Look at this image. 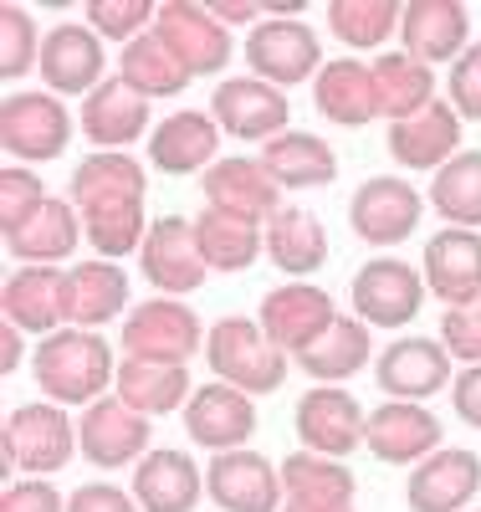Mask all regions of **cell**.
<instances>
[{
  "instance_id": "obj_1",
  "label": "cell",
  "mask_w": 481,
  "mask_h": 512,
  "mask_svg": "<svg viewBox=\"0 0 481 512\" xmlns=\"http://www.w3.org/2000/svg\"><path fill=\"white\" fill-rule=\"evenodd\" d=\"M31 379L52 405H98L108 395V384L118 379V359L108 349V338L93 328H57L36 344L31 354Z\"/></svg>"
},
{
  "instance_id": "obj_2",
  "label": "cell",
  "mask_w": 481,
  "mask_h": 512,
  "mask_svg": "<svg viewBox=\"0 0 481 512\" xmlns=\"http://www.w3.org/2000/svg\"><path fill=\"white\" fill-rule=\"evenodd\" d=\"M205 364L221 384H236L241 395L261 400V395H277L287 384L292 359L261 333L256 318H221L205 333Z\"/></svg>"
},
{
  "instance_id": "obj_3",
  "label": "cell",
  "mask_w": 481,
  "mask_h": 512,
  "mask_svg": "<svg viewBox=\"0 0 481 512\" xmlns=\"http://www.w3.org/2000/svg\"><path fill=\"white\" fill-rule=\"evenodd\" d=\"M0 451H6V477H57L72 456H82L77 420L52 405V400H31L6 415L0 431Z\"/></svg>"
},
{
  "instance_id": "obj_4",
  "label": "cell",
  "mask_w": 481,
  "mask_h": 512,
  "mask_svg": "<svg viewBox=\"0 0 481 512\" xmlns=\"http://www.w3.org/2000/svg\"><path fill=\"white\" fill-rule=\"evenodd\" d=\"M251 77L272 82V88H297V82H318L323 62V41L308 21L297 16H267L246 31V47H241Z\"/></svg>"
},
{
  "instance_id": "obj_5",
  "label": "cell",
  "mask_w": 481,
  "mask_h": 512,
  "mask_svg": "<svg viewBox=\"0 0 481 512\" xmlns=\"http://www.w3.org/2000/svg\"><path fill=\"white\" fill-rule=\"evenodd\" d=\"M205 344L200 313L180 297H149L134 303L128 318L118 323V349L123 359H149V364H185Z\"/></svg>"
},
{
  "instance_id": "obj_6",
  "label": "cell",
  "mask_w": 481,
  "mask_h": 512,
  "mask_svg": "<svg viewBox=\"0 0 481 512\" xmlns=\"http://www.w3.org/2000/svg\"><path fill=\"white\" fill-rule=\"evenodd\" d=\"M77 134V118L57 93H6L0 103V149L11 154V164H47L62 159Z\"/></svg>"
},
{
  "instance_id": "obj_7",
  "label": "cell",
  "mask_w": 481,
  "mask_h": 512,
  "mask_svg": "<svg viewBox=\"0 0 481 512\" xmlns=\"http://www.w3.org/2000/svg\"><path fill=\"white\" fill-rule=\"evenodd\" d=\"M292 431L302 441V451H313V456H354L369 436V410L343 390V384H313L308 395L297 400L292 410Z\"/></svg>"
},
{
  "instance_id": "obj_8",
  "label": "cell",
  "mask_w": 481,
  "mask_h": 512,
  "mask_svg": "<svg viewBox=\"0 0 481 512\" xmlns=\"http://www.w3.org/2000/svg\"><path fill=\"white\" fill-rule=\"evenodd\" d=\"M374 384L389 400H430L456 384V359L441 338H425V333H405V338H389L374 359Z\"/></svg>"
},
{
  "instance_id": "obj_9",
  "label": "cell",
  "mask_w": 481,
  "mask_h": 512,
  "mask_svg": "<svg viewBox=\"0 0 481 512\" xmlns=\"http://www.w3.org/2000/svg\"><path fill=\"white\" fill-rule=\"evenodd\" d=\"M210 118L236 144H272L277 134L292 128V103L282 88H272L261 77H221L210 93Z\"/></svg>"
},
{
  "instance_id": "obj_10",
  "label": "cell",
  "mask_w": 481,
  "mask_h": 512,
  "mask_svg": "<svg viewBox=\"0 0 481 512\" xmlns=\"http://www.w3.org/2000/svg\"><path fill=\"white\" fill-rule=\"evenodd\" d=\"M348 292H354V318H364L369 328H405L420 318L430 287L420 267L400 262V256H369Z\"/></svg>"
},
{
  "instance_id": "obj_11",
  "label": "cell",
  "mask_w": 481,
  "mask_h": 512,
  "mask_svg": "<svg viewBox=\"0 0 481 512\" xmlns=\"http://www.w3.org/2000/svg\"><path fill=\"white\" fill-rule=\"evenodd\" d=\"M256 323L287 359H302L338 323V308L318 282H282V287H272L267 297H261Z\"/></svg>"
},
{
  "instance_id": "obj_12",
  "label": "cell",
  "mask_w": 481,
  "mask_h": 512,
  "mask_svg": "<svg viewBox=\"0 0 481 512\" xmlns=\"http://www.w3.org/2000/svg\"><path fill=\"white\" fill-rule=\"evenodd\" d=\"M36 72L47 82V93H57L62 103L87 98L93 88L108 82V47L87 21H57L47 31V41H41V67Z\"/></svg>"
},
{
  "instance_id": "obj_13",
  "label": "cell",
  "mask_w": 481,
  "mask_h": 512,
  "mask_svg": "<svg viewBox=\"0 0 481 512\" xmlns=\"http://www.w3.org/2000/svg\"><path fill=\"white\" fill-rule=\"evenodd\" d=\"M425 221V195L400 175H369L348 200V226L369 246H400Z\"/></svg>"
},
{
  "instance_id": "obj_14",
  "label": "cell",
  "mask_w": 481,
  "mask_h": 512,
  "mask_svg": "<svg viewBox=\"0 0 481 512\" xmlns=\"http://www.w3.org/2000/svg\"><path fill=\"white\" fill-rule=\"evenodd\" d=\"M205 497L221 512H282L287 507V482L282 466H272L261 451H221L205 466Z\"/></svg>"
},
{
  "instance_id": "obj_15",
  "label": "cell",
  "mask_w": 481,
  "mask_h": 512,
  "mask_svg": "<svg viewBox=\"0 0 481 512\" xmlns=\"http://www.w3.org/2000/svg\"><path fill=\"white\" fill-rule=\"evenodd\" d=\"M200 195L210 210H226V216L251 226H267L282 210V185L267 175V164L256 154H221L200 175Z\"/></svg>"
},
{
  "instance_id": "obj_16",
  "label": "cell",
  "mask_w": 481,
  "mask_h": 512,
  "mask_svg": "<svg viewBox=\"0 0 481 512\" xmlns=\"http://www.w3.org/2000/svg\"><path fill=\"white\" fill-rule=\"evenodd\" d=\"M139 272L149 277V287H159V297H190L205 287L210 267L195 241V221L185 216H159L149 221V236L139 246Z\"/></svg>"
},
{
  "instance_id": "obj_17",
  "label": "cell",
  "mask_w": 481,
  "mask_h": 512,
  "mask_svg": "<svg viewBox=\"0 0 481 512\" xmlns=\"http://www.w3.org/2000/svg\"><path fill=\"white\" fill-rule=\"evenodd\" d=\"M82 436V456L98 466V472H123V466H139L154 446L149 436V415L128 410L118 395H103L98 405H87L77 420Z\"/></svg>"
},
{
  "instance_id": "obj_18",
  "label": "cell",
  "mask_w": 481,
  "mask_h": 512,
  "mask_svg": "<svg viewBox=\"0 0 481 512\" xmlns=\"http://www.w3.org/2000/svg\"><path fill=\"white\" fill-rule=\"evenodd\" d=\"M154 36L180 57L190 77H210L231 67V31L210 16V6H190V0H164Z\"/></svg>"
},
{
  "instance_id": "obj_19",
  "label": "cell",
  "mask_w": 481,
  "mask_h": 512,
  "mask_svg": "<svg viewBox=\"0 0 481 512\" xmlns=\"http://www.w3.org/2000/svg\"><path fill=\"white\" fill-rule=\"evenodd\" d=\"M446 441L435 410L415 405V400H384L379 410H369V436L364 451L384 466H420L425 456H435Z\"/></svg>"
},
{
  "instance_id": "obj_20",
  "label": "cell",
  "mask_w": 481,
  "mask_h": 512,
  "mask_svg": "<svg viewBox=\"0 0 481 512\" xmlns=\"http://www.w3.org/2000/svg\"><path fill=\"white\" fill-rule=\"evenodd\" d=\"M476 492H481V456L466 446H441L420 466H410L405 507L410 512H471Z\"/></svg>"
},
{
  "instance_id": "obj_21",
  "label": "cell",
  "mask_w": 481,
  "mask_h": 512,
  "mask_svg": "<svg viewBox=\"0 0 481 512\" xmlns=\"http://www.w3.org/2000/svg\"><path fill=\"white\" fill-rule=\"evenodd\" d=\"M471 47V11L461 0H410L400 16V52L420 67H451Z\"/></svg>"
},
{
  "instance_id": "obj_22",
  "label": "cell",
  "mask_w": 481,
  "mask_h": 512,
  "mask_svg": "<svg viewBox=\"0 0 481 512\" xmlns=\"http://www.w3.org/2000/svg\"><path fill=\"white\" fill-rule=\"evenodd\" d=\"M221 159V123L210 118V108H180L164 113L149 134V169L159 175H205V169Z\"/></svg>"
},
{
  "instance_id": "obj_23",
  "label": "cell",
  "mask_w": 481,
  "mask_h": 512,
  "mask_svg": "<svg viewBox=\"0 0 481 512\" xmlns=\"http://www.w3.org/2000/svg\"><path fill=\"white\" fill-rule=\"evenodd\" d=\"M77 128L87 134V144H98L103 154H123L134 149L149 128V98L139 88H128V82L113 72L103 88H93L82 98V113H77Z\"/></svg>"
},
{
  "instance_id": "obj_24",
  "label": "cell",
  "mask_w": 481,
  "mask_h": 512,
  "mask_svg": "<svg viewBox=\"0 0 481 512\" xmlns=\"http://www.w3.org/2000/svg\"><path fill=\"white\" fill-rule=\"evenodd\" d=\"M185 436L205 451H241L251 436H256V400L241 395L236 384H221L210 379L200 384V390L190 395L185 405Z\"/></svg>"
},
{
  "instance_id": "obj_25",
  "label": "cell",
  "mask_w": 481,
  "mask_h": 512,
  "mask_svg": "<svg viewBox=\"0 0 481 512\" xmlns=\"http://www.w3.org/2000/svg\"><path fill=\"white\" fill-rule=\"evenodd\" d=\"M420 277L446 308L476 303L481 297V236L461 231V226L435 231L425 241V256H420Z\"/></svg>"
},
{
  "instance_id": "obj_26",
  "label": "cell",
  "mask_w": 481,
  "mask_h": 512,
  "mask_svg": "<svg viewBox=\"0 0 481 512\" xmlns=\"http://www.w3.org/2000/svg\"><path fill=\"white\" fill-rule=\"evenodd\" d=\"M144 190H149V169L134 154H87L72 169L67 200L77 205V216H93V210L144 205Z\"/></svg>"
},
{
  "instance_id": "obj_27",
  "label": "cell",
  "mask_w": 481,
  "mask_h": 512,
  "mask_svg": "<svg viewBox=\"0 0 481 512\" xmlns=\"http://www.w3.org/2000/svg\"><path fill=\"white\" fill-rule=\"evenodd\" d=\"M134 502L144 512H195L205 497V472L190 461V451H174V446H154L139 466H134V482H128Z\"/></svg>"
},
{
  "instance_id": "obj_28",
  "label": "cell",
  "mask_w": 481,
  "mask_h": 512,
  "mask_svg": "<svg viewBox=\"0 0 481 512\" xmlns=\"http://www.w3.org/2000/svg\"><path fill=\"white\" fill-rule=\"evenodd\" d=\"M389 154H395V164L425 169V175L446 169L461 154V113L446 98H435L425 113L389 123Z\"/></svg>"
},
{
  "instance_id": "obj_29",
  "label": "cell",
  "mask_w": 481,
  "mask_h": 512,
  "mask_svg": "<svg viewBox=\"0 0 481 512\" xmlns=\"http://www.w3.org/2000/svg\"><path fill=\"white\" fill-rule=\"evenodd\" d=\"M67 328H103L108 318H128V272L118 262H77L67 267V292H62Z\"/></svg>"
},
{
  "instance_id": "obj_30",
  "label": "cell",
  "mask_w": 481,
  "mask_h": 512,
  "mask_svg": "<svg viewBox=\"0 0 481 512\" xmlns=\"http://www.w3.org/2000/svg\"><path fill=\"white\" fill-rule=\"evenodd\" d=\"M62 292H67V272L62 267H16L0 287V308H6V323L21 333H57L67 328L62 313Z\"/></svg>"
},
{
  "instance_id": "obj_31",
  "label": "cell",
  "mask_w": 481,
  "mask_h": 512,
  "mask_svg": "<svg viewBox=\"0 0 481 512\" xmlns=\"http://www.w3.org/2000/svg\"><path fill=\"white\" fill-rule=\"evenodd\" d=\"M261 236H267V256H272V267L292 282L302 277H318L328 267V231L323 221L313 216V210H302V205H282L277 216L261 226Z\"/></svg>"
},
{
  "instance_id": "obj_32",
  "label": "cell",
  "mask_w": 481,
  "mask_h": 512,
  "mask_svg": "<svg viewBox=\"0 0 481 512\" xmlns=\"http://www.w3.org/2000/svg\"><path fill=\"white\" fill-rule=\"evenodd\" d=\"M256 159L267 164V175L282 190H323V185L338 180L333 144L318 139V134H308V128H287V134H277L272 144H261Z\"/></svg>"
},
{
  "instance_id": "obj_33",
  "label": "cell",
  "mask_w": 481,
  "mask_h": 512,
  "mask_svg": "<svg viewBox=\"0 0 481 512\" xmlns=\"http://www.w3.org/2000/svg\"><path fill=\"white\" fill-rule=\"evenodd\" d=\"M313 103L328 123L338 128H364L369 118H379V93H374V67L359 57H338L318 72L313 82Z\"/></svg>"
},
{
  "instance_id": "obj_34",
  "label": "cell",
  "mask_w": 481,
  "mask_h": 512,
  "mask_svg": "<svg viewBox=\"0 0 481 512\" xmlns=\"http://www.w3.org/2000/svg\"><path fill=\"white\" fill-rule=\"evenodd\" d=\"M82 241L87 236H82L77 205L72 200H57V195L41 205L16 236H6V246H11V256H16L21 267H57V262H67Z\"/></svg>"
},
{
  "instance_id": "obj_35",
  "label": "cell",
  "mask_w": 481,
  "mask_h": 512,
  "mask_svg": "<svg viewBox=\"0 0 481 512\" xmlns=\"http://www.w3.org/2000/svg\"><path fill=\"white\" fill-rule=\"evenodd\" d=\"M113 395L128 405V410H139L149 420L159 415H174V410H185L190 405V374L185 364H149V359H118V379H113Z\"/></svg>"
},
{
  "instance_id": "obj_36",
  "label": "cell",
  "mask_w": 481,
  "mask_h": 512,
  "mask_svg": "<svg viewBox=\"0 0 481 512\" xmlns=\"http://www.w3.org/2000/svg\"><path fill=\"white\" fill-rule=\"evenodd\" d=\"M282 482H287V502L292 507H318V512H338L354 507V472L333 456H313V451H292L282 461Z\"/></svg>"
},
{
  "instance_id": "obj_37",
  "label": "cell",
  "mask_w": 481,
  "mask_h": 512,
  "mask_svg": "<svg viewBox=\"0 0 481 512\" xmlns=\"http://www.w3.org/2000/svg\"><path fill=\"white\" fill-rule=\"evenodd\" d=\"M374 359H379V354H374L369 323L338 313V323H333L297 364H302V374H308L313 384H343V379H354V374H359L364 364H374Z\"/></svg>"
},
{
  "instance_id": "obj_38",
  "label": "cell",
  "mask_w": 481,
  "mask_h": 512,
  "mask_svg": "<svg viewBox=\"0 0 481 512\" xmlns=\"http://www.w3.org/2000/svg\"><path fill=\"white\" fill-rule=\"evenodd\" d=\"M374 93H379V113L389 123H400V118H415L435 103V72L420 67L415 57L405 52H379L374 62Z\"/></svg>"
},
{
  "instance_id": "obj_39",
  "label": "cell",
  "mask_w": 481,
  "mask_h": 512,
  "mask_svg": "<svg viewBox=\"0 0 481 512\" xmlns=\"http://www.w3.org/2000/svg\"><path fill=\"white\" fill-rule=\"evenodd\" d=\"M195 241H200V256L210 272H246L261 251H267V236H261V226L251 221H236L226 216V210H200L195 216Z\"/></svg>"
},
{
  "instance_id": "obj_40",
  "label": "cell",
  "mask_w": 481,
  "mask_h": 512,
  "mask_svg": "<svg viewBox=\"0 0 481 512\" xmlns=\"http://www.w3.org/2000/svg\"><path fill=\"white\" fill-rule=\"evenodd\" d=\"M118 77L128 82V88H139L149 103H154V98H180L190 82H195V77L180 67V57H174L154 31H144L139 41H128V47L118 52Z\"/></svg>"
},
{
  "instance_id": "obj_41",
  "label": "cell",
  "mask_w": 481,
  "mask_h": 512,
  "mask_svg": "<svg viewBox=\"0 0 481 512\" xmlns=\"http://www.w3.org/2000/svg\"><path fill=\"white\" fill-rule=\"evenodd\" d=\"M425 200L446 226L481 231V149H461L446 169H435V185Z\"/></svg>"
},
{
  "instance_id": "obj_42",
  "label": "cell",
  "mask_w": 481,
  "mask_h": 512,
  "mask_svg": "<svg viewBox=\"0 0 481 512\" xmlns=\"http://www.w3.org/2000/svg\"><path fill=\"white\" fill-rule=\"evenodd\" d=\"M323 16H328V31L343 47L369 52V47H384V41L400 31L405 6H395V0H333Z\"/></svg>"
},
{
  "instance_id": "obj_43",
  "label": "cell",
  "mask_w": 481,
  "mask_h": 512,
  "mask_svg": "<svg viewBox=\"0 0 481 512\" xmlns=\"http://www.w3.org/2000/svg\"><path fill=\"white\" fill-rule=\"evenodd\" d=\"M41 41H47V31L31 21V11L6 0V6H0V77L16 82L31 67H41Z\"/></svg>"
},
{
  "instance_id": "obj_44",
  "label": "cell",
  "mask_w": 481,
  "mask_h": 512,
  "mask_svg": "<svg viewBox=\"0 0 481 512\" xmlns=\"http://www.w3.org/2000/svg\"><path fill=\"white\" fill-rule=\"evenodd\" d=\"M82 21L93 26L103 41H118V47H128V41H139L144 31H154L159 6H154V0H87Z\"/></svg>"
},
{
  "instance_id": "obj_45",
  "label": "cell",
  "mask_w": 481,
  "mask_h": 512,
  "mask_svg": "<svg viewBox=\"0 0 481 512\" xmlns=\"http://www.w3.org/2000/svg\"><path fill=\"white\" fill-rule=\"evenodd\" d=\"M47 200L52 195H47V185H41V175L31 164H6L0 169V231L6 236H16Z\"/></svg>"
},
{
  "instance_id": "obj_46",
  "label": "cell",
  "mask_w": 481,
  "mask_h": 512,
  "mask_svg": "<svg viewBox=\"0 0 481 512\" xmlns=\"http://www.w3.org/2000/svg\"><path fill=\"white\" fill-rule=\"evenodd\" d=\"M446 103L461 113V123H481V41H471V47L446 67Z\"/></svg>"
},
{
  "instance_id": "obj_47",
  "label": "cell",
  "mask_w": 481,
  "mask_h": 512,
  "mask_svg": "<svg viewBox=\"0 0 481 512\" xmlns=\"http://www.w3.org/2000/svg\"><path fill=\"white\" fill-rule=\"evenodd\" d=\"M441 344L451 349V359L461 364H481V297L466 308H446L441 318Z\"/></svg>"
},
{
  "instance_id": "obj_48",
  "label": "cell",
  "mask_w": 481,
  "mask_h": 512,
  "mask_svg": "<svg viewBox=\"0 0 481 512\" xmlns=\"http://www.w3.org/2000/svg\"><path fill=\"white\" fill-rule=\"evenodd\" d=\"M0 512H67V497L52 482L26 477V482H6V492H0Z\"/></svg>"
},
{
  "instance_id": "obj_49",
  "label": "cell",
  "mask_w": 481,
  "mask_h": 512,
  "mask_svg": "<svg viewBox=\"0 0 481 512\" xmlns=\"http://www.w3.org/2000/svg\"><path fill=\"white\" fill-rule=\"evenodd\" d=\"M67 512H144L134 492H123L113 482H82L67 492Z\"/></svg>"
},
{
  "instance_id": "obj_50",
  "label": "cell",
  "mask_w": 481,
  "mask_h": 512,
  "mask_svg": "<svg viewBox=\"0 0 481 512\" xmlns=\"http://www.w3.org/2000/svg\"><path fill=\"white\" fill-rule=\"evenodd\" d=\"M451 405L456 415L471 425V431H481V364H466L451 384Z\"/></svg>"
},
{
  "instance_id": "obj_51",
  "label": "cell",
  "mask_w": 481,
  "mask_h": 512,
  "mask_svg": "<svg viewBox=\"0 0 481 512\" xmlns=\"http://www.w3.org/2000/svg\"><path fill=\"white\" fill-rule=\"evenodd\" d=\"M210 16L231 31V26H256V21H267V6H256V0H210Z\"/></svg>"
},
{
  "instance_id": "obj_52",
  "label": "cell",
  "mask_w": 481,
  "mask_h": 512,
  "mask_svg": "<svg viewBox=\"0 0 481 512\" xmlns=\"http://www.w3.org/2000/svg\"><path fill=\"white\" fill-rule=\"evenodd\" d=\"M0 369L6 374L21 369V328H11V323H0Z\"/></svg>"
},
{
  "instance_id": "obj_53",
  "label": "cell",
  "mask_w": 481,
  "mask_h": 512,
  "mask_svg": "<svg viewBox=\"0 0 481 512\" xmlns=\"http://www.w3.org/2000/svg\"><path fill=\"white\" fill-rule=\"evenodd\" d=\"M282 512H318V507H292V502H287ZM338 512H354V507H338Z\"/></svg>"
},
{
  "instance_id": "obj_54",
  "label": "cell",
  "mask_w": 481,
  "mask_h": 512,
  "mask_svg": "<svg viewBox=\"0 0 481 512\" xmlns=\"http://www.w3.org/2000/svg\"><path fill=\"white\" fill-rule=\"evenodd\" d=\"M471 512H481V507H471Z\"/></svg>"
}]
</instances>
